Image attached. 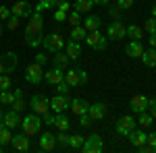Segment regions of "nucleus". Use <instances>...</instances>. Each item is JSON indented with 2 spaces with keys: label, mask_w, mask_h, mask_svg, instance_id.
I'll list each match as a JSON object with an SVG mask.
<instances>
[{
  "label": "nucleus",
  "mask_w": 156,
  "mask_h": 153,
  "mask_svg": "<svg viewBox=\"0 0 156 153\" xmlns=\"http://www.w3.org/2000/svg\"><path fill=\"white\" fill-rule=\"evenodd\" d=\"M42 29H44V19H42V12L34 11L31 17H29V23L25 27V44L29 48H37L42 46Z\"/></svg>",
  "instance_id": "obj_1"
},
{
  "label": "nucleus",
  "mask_w": 156,
  "mask_h": 153,
  "mask_svg": "<svg viewBox=\"0 0 156 153\" xmlns=\"http://www.w3.org/2000/svg\"><path fill=\"white\" fill-rule=\"evenodd\" d=\"M40 128H42V116L37 114H27V116L21 120V130H23L27 137H36L40 135Z\"/></svg>",
  "instance_id": "obj_2"
},
{
  "label": "nucleus",
  "mask_w": 156,
  "mask_h": 153,
  "mask_svg": "<svg viewBox=\"0 0 156 153\" xmlns=\"http://www.w3.org/2000/svg\"><path fill=\"white\" fill-rule=\"evenodd\" d=\"M85 44L92 48V50H98V52H104L108 46V37H104L100 33V29L96 31H90L87 35H85Z\"/></svg>",
  "instance_id": "obj_3"
},
{
  "label": "nucleus",
  "mask_w": 156,
  "mask_h": 153,
  "mask_svg": "<svg viewBox=\"0 0 156 153\" xmlns=\"http://www.w3.org/2000/svg\"><path fill=\"white\" fill-rule=\"evenodd\" d=\"M42 46L46 48L48 52H60L62 48H65V39H62V35L60 33H48V35L42 37Z\"/></svg>",
  "instance_id": "obj_4"
},
{
  "label": "nucleus",
  "mask_w": 156,
  "mask_h": 153,
  "mask_svg": "<svg viewBox=\"0 0 156 153\" xmlns=\"http://www.w3.org/2000/svg\"><path fill=\"white\" fill-rule=\"evenodd\" d=\"M25 81L31 83V85H40L44 81V66L37 64V62H31L25 71Z\"/></svg>",
  "instance_id": "obj_5"
},
{
  "label": "nucleus",
  "mask_w": 156,
  "mask_h": 153,
  "mask_svg": "<svg viewBox=\"0 0 156 153\" xmlns=\"http://www.w3.org/2000/svg\"><path fill=\"white\" fill-rule=\"evenodd\" d=\"M11 145H12V149H15V151H21V153L31 151V141H29V137L25 135L23 130H21V132H17V135H12Z\"/></svg>",
  "instance_id": "obj_6"
},
{
  "label": "nucleus",
  "mask_w": 156,
  "mask_h": 153,
  "mask_svg": "<svg viewBox=\"0 0 156 153\" xmlns=\"http://www.w3.org/2000/svg\"><path fill=\"white\" fill-rule=\"evenodd\" d=\"M31 12H34V6H31L27 0H17V2L12 4V8H11V15H17L19 19H29Z\"/></svg>",
  "instance_id": "obj_7"
},
{
  "label": "nucleus",
  "mask_w": 156,
  "mask_h": 153,
  "mask_svg": "<svg viewBox=\"0 0 156 153\" xmlns=\"http://www.w3.org/2000/svg\"><path fill=\"white\" fill-rule=\"evenodd\" d=\"M102 147H104L102 137H100V135H90L83 141V147H81V149H83V153H100Z\"/></svg>",
  "instance_id": "obj_8"
},
{
  "label": "nucleus",
  "mask_w": 156,
  "mask_h": 153,
  "mask_svg": "<svg viewBox=\"0 0 156 153\" xmlns=\"http://www.w3.org/2000/svg\"><path fill=\"white\" fill-rule=\"evenodd\" d=\"M31 110H34V114L42 116V114L50 112V101L46 99V97H44V95L36 93L34 97H31Z\"/></svg>",
  "instance_id": "obj_9"
},
{
  "label": "nucleus",
  "mask_w": 156,
  "mask_h": 153,
  "mask_svg": "<svg viewBox=\"0 0 156 153\" xmlns=\"http://www.w3.org/2000/svg\"><path fill=\"white\" fill-rule=\"evenodd\" d=\"M106 37L108 39H123V37H127V27L121 23V21H115V23L108 25Z\"/></svg>",
  "instance_id": "obj_10"
},
{
  "label": "nucleus",
  "mask_w": 156,
  "mask_h": 153,
  "mask_svg": "<svg viewBox=\"0 0 156 153\" xmlns=\"http://www.w3.org/2000/svg\"><path fill=\"white\" fill-rule=\"evenodd\" d=\"M133 128H135L133 116H121L119 120H117V135H121V137H127Z\"/></svg>",
  "instance_id": "obj_11"
},
{
  "label": "nucleus",
  "mask_w": 156,
  "mask_h": 153,
  "mask_svg": "<svg viewBox=\"0 0 156 153\" xmlns=\"http://www.w3.org/2000/svg\"><path fill=\"white\" fill-rule=\"evenodd\" d=\"M71 106V99L67 97V95H62V93H56L52 99H50V108L56 112V114H60V112H65L67 108Z\"/></svg>",
  "instance_id": "obj_12"
},
{
  "label": "nucleus",
  "mask_w": 156,
  "mask_h": 153,
  "mask_svg": "<svg viewBox=\"0 0 156 153\" xmlns=\"http://www.w3.org/2000/svg\"><path fill=\"white\" fill-rule=\"evenodd\" d=\"M129 108H131L135 114H142V112H146L150 108V99L146 95H133L131 101H129Z\"/></svg>",
  "instance_id": "obj_13"
},
{
  "label": "nucleus",
  "mask_w": 156,
  "mask_h": 153,
  "mask_svg": "<svg viewBox=\"0 0 156 153\" xmlns=\"http://www.w3.org/2000/svg\"><path fill=\"white\" fill-rule=\"evenodd\" d=\"M2 124H4V126H9L11 130L19 128V126H21V118H19V112L11 110V112H6V114H2Z\"/></svg>",
  "instance_id": "obj_14"
},
{
  "label": "nucleus",
  "mask_w": 156,
  "mask_h": 153,
  "mask_svg": "<svg viewBox=\"0 0 156 153\" xmlns=\"http://www.w3.org/2000/svg\"><path fill=\"white\" fill-rule=\"evenodd\" d=\"M40 149H42V151H54V149H56V137H54L52 132L40 135Z\"/></svg>",
  "instance_id": "obj_15"
},
{
  "label": "nucleus",
  "mask_w": 156,
  "mask_h": 153,
  "mask_svg": "<svg viewBox=\"0 0 156 153\" xmlns=\"http://www.w3.org/2000/svg\"><path fill=\"white\" fill-rule=\"evenodd\" d=\"M125 54L131 56V58H142V54H144V46H142V42H140V39H131V42L125 46Z\"/></svg>",
  "instance_id": "obj_16"
},
{
  "label": "nucleus",
  "mask_w": 156,
  "mask_h": 153,
  "mask_svg": "<svg viewBox=\"0 0 156 153\" xmlns=\"http://www.w3.org/2000/svg\"><path fill=\"white\" fill-rule=\"evenodd\" d=\"M44 81L48 83V85H58L60 81H65V71L62 68H52V71L44 72Z\"/></svg>",
  "instance_id": "obj_17"
},
{
  "label": "nucleus",
  "mask_w": 156,
  "mask_h": 153,
  "mask_svg": "<svg viewBox=\"0 0 156 153\" xmlns=\"http://www.w3.org/2000/svg\"><path fill=\"white\" fill-rule=\"evenodd\" d=\"M87 114L92 116L94 122H96V120H102V118L106 116V104H102V101H98V104H90Z\"/></svg>",
  "instance_id": "obj_18"
},
{
  "label": "nucleus",
  "mask_w": 156,
  "mask_h": 153,
  "mask_svg": "<svg viewBox=\"0 0 156 153\" xmlns=\"http://www.w3.org/2000/svg\"><path fill=\"white\" fill-rule=\"evenodd\" d=\"M129 141H131V145L137 149V147H142V145H146V132L144 130H140V128H133L129 135Z\"/></svg>",
  "instance_id": "obj_19"
},
{
  "label": "nucleus",
  "mask_w": 156,
  "mask_h": 153,
  "mask_svg": "<svg viewBox=\"0 0 156 153\" xmlns=\"http://www.w3.org/2000/svg\"><path fill=\"white\" fill-rule=\"evenodd\" d=\"M100 23H102V21H100L98 15H87L83 19V29L87 33H90V31H96V29H100Z\"/></svg>",
  "instance_id": "obj_20"
},
{
  "label": "nucleus",
  "mask_w": 156,
  "mask_h": 153,
  "mask_svg": "<svg viewBox=\"0 0 156 153\" xmlns=\"http://www.w3.org/2000/svg\"><path fill=\"white\" fill-rule=\"evenodd\" d=\"M67 56L71 60H77L81 56V46H79V42H75V39H69V42H67Z\"/></svg>",
  "instance_id": "obj_21"
},
{
  "label": "nucleus",
  "mask_w": 156,
  "mask_h": 153,
  "mask_svg": "<svg viewBox=\"0 0 156 153\" xmlns=\"http://www.w3.org/2000/svg\"><path fill=\"white\" fill-rule=\"evenodd\" d=\"M2 60H4V66H6V72H12L15 68H17V64H19V56H17L15 52H6V54L2 56Z\"/></svg>",
  "instance_id": "obj_22"
},
{
  "label": "nucleus",
  "mask_w": 156,
  "mask_h": 153,
  "mask_svg": "<svg viewBox=\"0 0 156 153\" xmlns=\"http://www.w3.org/2000/svg\"><path fill=\"white\" fill-rule=\"evenodd\" d=\"M73 110V114H77V116H81V114H85L87 112V108H90V104L85 101V99H71V106H69Z\"/></svg>",
  "instance_id": "obj_23"
},
{
  "label": "nucleus",
  "mask_w": 156,
  "mask_h": 153,
  "mask_svg": "<svg viewBox=\"0 0 156 153\" xmlns=\"http://www.w3.org/2000/svg\"><path fill=\"white\" fill-rule=\"evenodd\" d=\"M142 62H144L148 68H154L156 66V50L154 48H148V50H144V54H142Z\"/></svg>",
  "instance_id": "obj_24"
},
{
  "label": "nucleus",
  "mask_w": 156,
  "mask_h": 153,
  "mask_svg": "<svg viewBox=\"0 0 156 153\" xmlns=\"http://www.w3.org/2000/svg\"><path fill=\"white\" fill-rule=\"evenodd\" d=\"M65 81H67V85H69L71 89L79 87V85H81V79H79V72H77V68H73V71H67V72H65Z\"/></svg>",
  "instance_id": "obj_25"
},
{
  "label": "nucleus",
  "mask_w": 156,
  "mask_h": 153,
  "mask_svg": "<svg viewBox=\"0 0 156 153\" xmlns=\"http://www.w3.org/2000/svg\"><path fill=\"white\" fill-rule=\"evenodd\" d=\"M54 126H56L58 130H69L71 122H69V118L65 116V112H60V114H56V116H54Z\"/></svg>",
  "instance_id": "obj_26"
},
{
  "label": "nucleus",
  "mask_w": 156,
  "mask_h": 153,
  "mask_svg": "<svg viewBox=\"0 0 156 153\" xmlns=\"http://www.w3.org/2000/svg\"><path fill=\"white\" fill-rule=\"evenodd\" d=\"M69 60H71V58L67 56V52H65V54H62V52H56V56H54V66L65 71V68H67V64H69Z\"/></svg>",
  "instance_id": "obj_27"
},
{
  "label": "nucleus",
  "mask_w": 156,
  "mask_h": 153,
  "mask_svg": "<svg viewBox=\"0 0 156 153\" xmlns=\"http://www.w3.org/2000/svg\"><path fill=\"white\" fill-rule=\"evenodd\" d=\"M94 6V0H75V11L77 12H90Z\"/></svg>",
  "instance_id": "obj_28"
},
{
  "label": "nucleus",
  "mask_w": 156,
  "mask_h": 153,
  "mask_svg": "<svg viewBox=\"0 0 156 153\" xmlns=\"http://www.w3.org/2000/svg\"><path fill=\"white\" fill-rule=\"evenodd\" d=\"M12 139V132L9 126H4L2 122H0V145H9Z\"/></svg>",
  "instance_id": "obj_29"
},
{
  "label": "nucleus",
  "mask_w": 156,
  "mask_h": 153,
  "mask_svg": "<svg viewBox=\"0 0 156 153\" xmlns=\"http://www.w3.org/2000/svg\"><path fill=\"white\" fill-rule=\"evenodd\" d=\"M85 35H87V31L83 29V25H75L71 31V37L69 39H75V42H81V39H85Z\"/></svg>",
  "instance_id": "obj_30"
},
{
  "label": "nucleus",
  "mask_w": 156,
  "mask_h": 153,
  "mask_svg": "<svg viewBox=\"0 0 156 153\" xmlns=\"http://www.w3.org/2000/svg\"><path fill=\"white\" fill-rule=\"evenodd\" d=\"M12 101H15V93H12L11 89L0 91V104H2V106H11Z\"/></svg>",
  "instance_id": "obj_31"
},
{
  "label": "nucleus",
  "mask_w": 156,
  "mask_h": 153,
  "mask_svg": "<svg viewBox=\"0 0 156 153\" xmlns=\"http://www.w3.org/2000/svg\"><path fill=\"white\" fill-rule=\"evenodd\" d=\"M144 35V29L142 27H137V25H129L127 27V37H131V39H142Z\"/></svg>",
  "instance_id": "obj_32"
},
{
  "label": "nucleus",
  "mask_w": 156,
  "mask_h": 153,
  "mask_svg": "<svg viewBox=\"0 0 156 153\" xmlns=\"http://www.w3.org/2000/svg\"><path fill=\"white\" fill-rule=\"evenodd\" d=\"M137 122H140V126H142V128H150V126L154 124V118H152V114H148V112H142Z\"/></svg>",
  "instance_id": "obj_33"
},
{
  "label": "nucleus",
  "mask_w": 156,
  "mask_h": 153,
  "mask_svg": "<svg viewBox=\"0 0 156 153\" xmlns=\"http://www.w3.org/2000/svg\"><path fill=\"white\" fill-rule=\"evenodd\" d=\"M83 137H81V135H71V137H69V147H71V149H81V147H83Z\"/></svg>",
  "instance_id": "obj_34"
},
{
  "label": "nucleus",
  "mask_w": 156,
  "mask_h": 153,
  "mask_svg": "<svg viewBox=\"0 0 156 153\" xmlns=\"http://www.w3.org/2000/svg\"><path fill=\"white\" fill-rule=\"evenodd\" d=\"M67 23L71 25V27H75V25H81V12H77V11H73L67 15Z\"/></svg>",
  "instance_id": "obj_35"
},
{
  "label": "nucleus",
  "mask_w": 156,
  "mask_h": 153,
  "mask_svg": "<svg viewBox=\"0 0 156 153\" xmlns=\"http://www.w3.org/2000/svg\"><path fill=\"white\" fill-rule=\"evenodd\" d=\"M56 145H58V147H69V135H67V130H58V135H56Z\"/></svg>",
  "instance_id": "obj_36"
},
{
  "label": "nucleus",
  "mask_w": 156,
  "mask_h": 153,
  "mask_svg": "<svg viewBox=\"0 0 156 153\" xmlns=\"http://www.w3.org/2000/svg\"><path fill=\"white\" fill-rule=\"evenodd\" d=\"M11 77L9 75H0V91H4V89H11Z\"/></svg>",
  "instance_id": "obj_37"
},
{
  "label": "nucleus",
  "mask_w": 156,
  "mask_h": 153,
  "mask_svg": "<svg viewBox=\"0 0 156 153\" xmlns=\"http://www.w3.org/2000/svg\"><path fill=\"white\" fill-rule=\"evenodd\" d=\"M6 27H9L11 31H15V29L19 27V17H17V15H11V17L6 19Z\"/></svg>",
  "instance_id": "obj_38"
},
{
  "label": "nucleus",
  "mask_w": 156,
  "mask_h": 153,
  "mask_svg": "<svg viewBox=\"0 0 156 153\" xmlns=\"http://www.w3.org/2000/svg\"><path fill=\"white\" fill-rule=\"evenodd\" d=\"M144 29L148 31V33H156V17H150V19L146 21Z\"/></svg>",
  "instance_id": "obj_39"
},
{
  "label": "nucleus",
  "mask_w": 156,
  "mask_h": 153,
  "mask_svg": "<svg viewBox=\"0 0 156 153\" xmlns=\"http://www.w3.org/2000/svg\"><path fill=\"white\" fill-rule=\"evenodd\" d=\"M25 108V101H23V97H15V101L11 104V110H15V112H21Z\"/></svg>",
  "instance_id": "obj_40"
},
{
  "label": "nucleus",
  "mask_w": 156,
  "mask_h": 153,
  "mask_svg": "<svg viewBox=\"0 0 156 153\" xmlns=\"http://www.w3.org/2000/svg\"><path fill=\"white\" fill-rule=\"evenodd\" d=\"M92 122H94V120H92V116H90V114H87V112H85V114H81V116H79V124H81V126H85V128H87V126H90V124H92Z\"/></svg>",
  "instance_id": "obj_41"
},
{
  "label": "nucleus",
  "mask_w": 156,
  "mask_h": 153,
  "mask_svg": "<svg viewBox=\"0 0 156 153\" xmlns=\"http://www.w3.org/2000/svg\"><path fill=\"white\" fill-rule=\"evenodd\" d=\"M56 91H58V93H62V95H67L69 91H71V87L67 85V81H60L58 85H56Z\"/></svg>",
  "instance_id": "obj_42"
},
{
  "label": "nucleus",
  "mask_w": 156,
  "mask_h": 153,
  "mask_svg": "<svg viewBox=\"0 0 156 153\" xmlns=\"http://www.w3.org/2000/svg\"><path fill=\"white\" fill-rule=\"evenodd\" d=\"M42 124H48V126H54V116L46 112V114H42Z\"/></svg>",
  "instance_id": "obj_43"
},
{
  "label": "nucleus",
  "mask_w": 156,
  "mask_h": 153,
  "mask_svg": "<svg viewBox=\"0 0 156 153\" xmlns=\"http://www.w3.org/2000/svg\"><path fill=\"white\" fill-rule=\"evenodd\" d=\"M54 21H58V23H65V21H67V12H65V11H58V8H56V11H54Z\"/></svg>",
  "instance_id": "obj_44"
},
{
  "label": "nucleus",
  "mask_w": 156,
  "mask_h": 153,
  "mask_svg": "<svg viewBox=\"0 0 156 153\" xmlns=\"http://www.w3.org/2000/svg\"><path fill=\"white\" fill-rule=\"evenodd\" d=\"M117 4H119L123 11H127V8H131L133 4H135V0H117Z\"/></svg>",
  "instance_id": "obj_45"
},
{
  "label": "nucleus",
  "mask_w": 156,
  "mask_h": 153,
  "mask_svg": "<svg viewBox=\"0 0 156 153\" xmlns=\"http://www.w3.org/2000/svg\"><path fill=\"white\" fill-rule=\"evenodd\" d=\"M54 8H58V11H65V12H69V8H71V4H69L67 0H58Z\"/></svg>",
  "instance_id": "obj_46"
},
{
  "label": "nucleus",
  "mask_w": 156,
  "mask_h": 153,
  "mask_svg": "<svg viewBox=\"0 0 156 153\" xmlns=\"http://www.w3.org/2000/svg\"><path fill=\"white\" fill-rule=\"evenodd\" d=\"M9 17H11V8H6V6H0V21L4 23Z\"/></svg>",
  "instance_id": "obj_47"
},
{
  "label": "nucleus",
  "mask_w": 156,
  "mask_h": 153,
  "mask_svg": "<svg viewBox=\"0 0 156 153\" xmlns=\"http://www.w3.org/2000/svg\"><path fill=\"white\" fill-rule=\"evenodd\" d=\"M34 62H37V64H42V66H44V64L48 62V58H46V54H44V52H37V54H36V60H34Z\"/></svg>",
  "instance_id": "obj_48"
},
{
  "label": "nucleus",
  "mask_w": 156,
  "mask_h": 153,
  "mask_svg": "<svg viewBox=\"0 0 156 153\" xmlns=\"http://www.w3.org/2000/svg\"><path fill=\"white\" fill-rule=\"evenodd\" d=\"M48 8H52V6H50V4L46 2V0H40V2H37V6H36V11H37V12H42V11H48Z\"/></svg>",
  "instance_id": "obj_49"
},
{
  "label": "nucleus",
  "mask_w": 156,
  "mask_h": 153,
  "mask_svg": "<svg viewBox=\"0 0 156 153\" xmlns=\"http://www.w3.org/2000/svg\"><path fill=\"white\" fill-rule=\"evenodd\" d=\"M77 72H79V79H81V85H85V83H87V72H85L83 68H77Z\"/></svg>",
  "instance_id": "obj_50"
},
{
  "label": "nucleus",
  "mask_w": 156,
  "mask_h": 153,
  "mask_svg": "<svg viewBox=\"0 0 156 153\" xmlns=\"http://www.w3.org/2000/svg\"><path fill=\"white\" fill-rule=\"evenodd\" d=\"M146 143H150V145H156V132H150V135H146Z\"/></svg>",
  "instance_id": "obj_51"
},
{
  "label": "nucleus",
  "mask_w": 156,
  "mask_h": 153,
  "mask_svg": "<svg viewBox=\"0 0 156 153\" xmlns=\"http://www.w3.org/2000/svg\"><path fill=\"white\" fill-rule=\"evenodd\" d=\"M110 17H112L115 21H121V11H117V8H110Z\"/></svg>",
  "instance_id": "obj_52"
},
{
  "label": "nucleus",
  "mask_w": 156,
  "mask_h": 153,
  "mask_svg": "<svg viewBox=\"0 0 156 153\" xmlns=\"http://www.w3.org/2000/svg\"><path fill=\"white\" fill-rule=\"evenodd\" d=\"M150 48L156 50V33H150Z\"/></svg>",
  "instance_id": "obj_53"
},
{
  "label": "nucleus",
  "mask_w": 156,
  "mask_h": 153,
  "mask_svg": "<svg viewBox=\"0 0 156 153\" xmlns=\"http://www.w3.org/2000/svg\"><path fill=\"white\" fill-rule=\"evenodd\" d=\"M0 75H6V66H4V60L0 56Z\"/></svg>",
  "instance_id": "obj_54"
},
{
  "label": "nucleus",
  "mask_w": 156,
  "mask_h": 153,
  "mask_svg": "<svg viewBox=\"0 0 156 153\" xmlns=\"http://www.w3.org/2000/svg\"><path fill=\"white\" fill-rule=\"evenodd\" d=\"M150 114H152V118L156 120V104H152V106H150Z\"/></svg>",
  "instance_id": "obj_55"
},
{
  "label": "nucleus",
  "mask_w": 156,
  "mask_h": 153,
  "mask_svg": "<svg viewBox=\"0 0 156 153\" xmlns=\"http://www.w3.org/2000/svg\"><path fill=\"white\" fill-rule=\"evenodd\" d=\"M12 93H15V97H23V91H21V89H15Z\"/></svg>",
  "instance_id": "obj_56"
},
{
  "label": "nucleus",
  "mask_w": 156,
  "mask_h": 153,
  "mask_svg": "<svg viewBox=\"0 0 156 153\" xmlns=\"http://www.w3.org/2000/svg\"><path fill=\"white\" fill-rule=\"evenodd\" d=\"M108 2H110V0H94V4H102V6L108 4Z\"/></svg>",
  "instance_id": "obj_57"
},
{
  "label": "nucleus",
  "mask_w": 156,
  "mask_h": 153,
  "mask_svg": "<svg viewBox=\"0 0 156 153\" xmlns=\"http://www.w3.org/2000/svg\"><path fill=\"white\" fill-rule=\"evenodd\" d=\"M46 2H48L50 6H52V8H54V6H56V2H58V0H46Z\"/></svg>",
  "instance_id": "obj_58"
},
{
  "label": "nucleus",
  "mask_w": 156,
  "mask_h": 153,
  "mask_svg": "<svg viewBox=\"0 0 156 153\" xmlns=\"http://www.w3.org/2000/svg\"><path fill=\"white\" fill-rule=\"evenodd\" d=\"M152 17H156V4L152 6Z\"/></svg>",
  "instance_id": "obj_59"
},
{
  "label": "nucleus",
  "mask_w": 156,
  "mask_h": 153,
  "mask_svg": "<svg viewBox=\"0 0 156 153\" xmlns=\"http://www.w3.org/2000/svg\"><path fill=\"white\" fill-rule=\"evenodd\" d=\"M0 35H2V21H0Z\"/></svg>",
  "instance_id": "obj_60"
},
{
  "label": "nucleus",
  "mask_w": 156,
  "mask_h": 153,
  "mask_svg": "<svg viewBox=\"0 0 156 153\" xmlns=\"http://www.w3.org/2000/svg\"><path fill=\"white\" fill-rule=\"evenodd\" d=\"M0 122H2V110H0Z\"/></svg>",
  "instance_id": "obj_61"
}]
</instances>
